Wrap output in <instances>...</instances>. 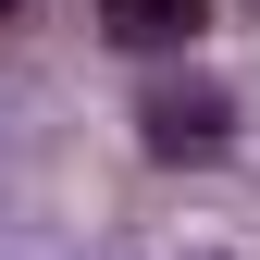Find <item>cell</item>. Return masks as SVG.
I'll use <instances>...</instances> for the list:
<instances>
[{
	"instance_id": "obj_1",
	"label": "cell",
	"mask_w": 260,
	"mask_h": 260,
	"mask_svg": "<svg viewBox=\"0 0 260 260\" xmlns=\"http://www.w3.org/2000/svg\"><path fill=\"white\" fill-rule=\"evenodd\" d=\"M137 137H149V161H223V149H236V87L161 75L149 100H137Z\"/></svg>"
},
{
	"instance_id": "obj_2",
	"label": "cell",
	"mask_w": 260,
	"mask_h": 260,
	"mask_svg": "<svg viewBox=\"0 0 260 260\" xmlns=\"http://www.w3.org/2000/svg\"><path fill=\"white\" fill-rule=\"evenodd\" d=\"M199 25H211V0H100V38H112V50H137V62L199 50Z\"/></svg>"
},
{
	"instance_id": "obj_3",
	"label": "cell",
	"mask_w": 260,
	"mask_h": 260,
	"mask_svg": "<svg viewBox=\"0 0 260 260\" xmlns=\"http://www.w3.org/2000/svg\"><path fill=\"white\" fill-rule=\"evenodd\" d=\"M0 13H25V0H0Z\"/></svg>"
}]
</instances>
